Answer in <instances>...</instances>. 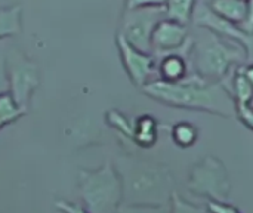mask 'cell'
I'll list each match as a JSON object with an SVG mask.
<instances>
[{
  "label": "cell",
  "mask_w": 253,
  "mask_h": 213,
  "mask_svg": "<svg viewBox=\"0 0 253 213\" xmlns=\"http://www.w3.org/2000/svg\"><path fill=\"white\" fill-rule=\"evenodd\" d=\"M227 77H230V85L225 82L224 83L228 87L230 93L233 95L236 107L249 105L253 98V86L243 73V64L237 65Z\"/></svg>",
  "instance_id": "cell-13"
},
{
  "label": "cell",
  "mask_w": 253,
  "mask_h": 213,
  "mask_svg": "<svg viewBox=\"0 0 253 213\" xmlns=\"http://www.w3.org/2000/svg\"><path fill=\"white\" fill-rule=\"evenodd\" d=\"M79 194L90 213H111L123 202L120 175L110 162L95 170L79 172Z\"/></svg>",
  "instance_id": "cell-4"
},
{
  "label": "cell",
  "mask_w": 253,
  "mask_h": 213,
  "mask_svg": "<svg viewBox=\"0 0 253 213\" xmlns=\"http://www.w3.org/2000/svg\"><path fill=\"white\" fill-rule=\"evenodd\" d=\"M191 34L188 25L179 24L169 18H163L154 28L151 37L153 55L162 56L166 53H184L190 56Z\"/></svg>",
  "instance_id": "cell-9"
},
{
  "label": "cell",
  "mask_w": 253,
  "mask_h": 213,
  "mask_svg": "<svg viewBox=\"0 0 253 213\" xmlns=\"http://www.w3.org/2000/svg\"><path fill=\"white\" fill-rule=\"evenodd\" d=\"M22 31V7L12 4L0 7V42Z\"/></svg>",
  "instance_id": "cell-15"
},
{
  "label": "cell",
  "mask_w": 253,
  "mask_h": 213,
  "mask_svg": "<svg viewBox=\"0 0 253 213\" xmlns=\"http://www.w3.org/2000/svg\"><path fill=\"white\" fill-rule=\"evenodd\" d=\"M209 213H242L228 202H208Z\"/></svg>",
  "instance_id": "cell-22"
},
{
  "label": "cell",
  "mask_w": 253,
  "mask_h": 213,
  "mask_svg": "<svg viewBox=\"0 0 253 213\" xmlns=\"http://www.w3.org/2000/svg\"><path fill=\"white\" fill-rule=\"evenodd\" d=\"M168 0H126V7H165Z\"/></svg>",
  "instance_id": "cell-24"
},
{
  "label": "cell",
  "mask_w": 253,
  "mask_h": 213,
  "mask_svg": "<svg viewBox=\"0 0 253 213\" xmlns=\"http://www.w3.org/2000/svg\"><path fill=\"white\" fill-rule=\"evenodd\" d=\"M107 122L111 128H114L117 132H120L122 135H125L126 138H129L132 141L133 136V122H130L127 117H125L122 113L111 110L107 113Z\"/></svg>",
  "instance_id": "cell-18"
},
{
  "label": "cell",
  "mask_w": 253,
  "mask_h": 213,
  "mask_svg": "<svg viewBox=\"0 0 253 213\" xmlns=\"http://www.w3.org/2000/svg\"><path fill=\"white\" fill-rule=\"evenodd\" d=\"M6 50L0 47V93L9 92L7 68H6Z\"/></svg>",
  "instance_id": "cell-21"
},
{
  "label": "cell",
  "mask_w": 253,
  "mask_h": 213,
  "mask_svg": "<svg viewBox=\"0 0 253 213\" xmlns=\"http://www.w3.org/2000/svg\"><path fill=\"white\" fill-rule=\"evenodd\" d=\"M122 179L123 206L159 208L172 200L175 182L170 170L159 163L122 157L116 163Z\"/></svg>",
  "instance_id": "cell-2"
},
{
  "label": "cell",
  "mask_w": 253,
  "mask_h": 213,
  "mask_svg": "<svg viewBox=\"0 0 253 213\" xmlns=\"http://www.w3.org/2000/svg\"><path fill=\"white\" fill-rule=\"evenodd\" d=\"M236 117L253 132V110L251 105H240L236 107Z\"/></svg>",
  "instance_id": "cell-20"
},
{
  "label": "cell",
  "mask_w": 253,
  "mask_h": 213,
  "mask_svg": "<svg viewBox=\"0 0 253 213\" xmlns=\"http://www.w3.org/2000/svg\"><path fill=\"white\" fill-rule=\"evenodd\" d=\"M249 105H251V108L253 110V98H252V101H251V104H249Z\"/></svg>",
  "instance_id": "cell-29"
},
{
  "label": "cell",
  "mask_w": 253,
  "mask_h": 213,
  "mask_svg": "<svg viewBox=\"0 0 253 213\" xmlns=\"http://www.w3.org/2000/svg\"><path fill=\"white\" fill-rule=\"evenodd\" d=\"M170 213H206V209L181 199L175 191L170 200Z\"/></svg>",
  "instance_id": "cell-19"
},
{
  "label": "cell",
  "mask_w": 253,
  "mask_h": 213,
  "mask_svg": "<svg viewBox=\"0 0 253 213\" xmlns=\"http://www.w3.org/2000/svg\"><path fill=\"white\" fill-rule=\"evenodd\" d=\"M6 68L9 93L22 108L27 110L31 95L40 83L39 67L18 47H9L6 50Z\"/></svg>",
  "instance_id": "cell-6"
},
{
  "label": "cell",
  "mask_w": 253,
  "mask_h": 213,
  "mask_svg": "<svg viewBox=\"0 0 253 213\" xmlns=\"http://www.w3.org/2000/svg\"><path fill=\"white\" fill-rule=\"evenodd\" d=\"M56 209L61 213H90L87 211V208H83L77 203H71L67 200H58Z\"/></svg>",
  "instance_id": "cell-23"
},
{
  "label": "cell",
  "mask_w": 253,
  "mask_h": 213,
  "mask_svg": "<svg viewBox=\"0 0 253 213\" xmlns=\"http://www.w3.org/2000/svg\"><path fill=\"white\" fill-rule=\"evenodd\" d=\"M243 73H245L246 79L249 80V83L253 86V62L243 64Z\"/></svg>",
  "instance_id": "cell-26"
},
{
  "label": "cell",
  "mask_w": 253,
  "mask_h": 213,
  "mask_svg": "<svg viewBox=\"0 0 253 213\" xmlns=\"http://www.w3.org/2000/svg\"><path fill=\"white\" fill-rule=\"evenodd\" d=\"M242 28L246 33L253 34V0H246V19L242 24Z\"/></svg>",
  "instance_id": "cell-25"
},
{
  "label": "cell",
  "mask_w": 253,
  "mask_h": 213,
  "mask_svg": "<svg viewBox=\"0 0 253 213\" xmlns=\"http://www.w3.org/2000/svg\"><path fill=\"white\" fill-rule=\"evenodd\" d=\"M211 0H199V3H205V4H209Z\"/></svg>",
  "instance_id": "cell-28"
},
{
  "label": "cell",
  "mask_w": 253,
  "mask_h": 213,
  "mask_svg": "<svg viewBox=\"0 0 253 213\" xmlns=\"http://www.w3.org/2000/svg\"><path fill=\"white\" fill-rule=\"evenodd\" d=\"M193 22L197 27L208 28L221 37H225V39H230V40H234V42L243 44L248 50V61H251L253 53V34L246 33L240 25H236V24L221 18L209 7V4H205V3L197 4Z\"/></svg>",
  "instance_id": "cell-10"
},
{
  "label": "cell",
  "mask_w": 253,
  "mask_h": 213,
  "mask_svg": "<svg viewBox=\"0 0 253 213\" xmlns=\"http://www.w3.org/2000/svg\"><path fill=\"white\" fill-rule=\"evenodd\" d=\"M199 0H168L165 4V16L184 25H190L194 18Z\"/></svg>",
  "instance_id": "cell-16"
},
{
  "label": "cell",
  "mask_w": 253,
  "mask_h": 213,
  "mask_svg": "<svg viewBox=\"0 0 253 213\" xmlns=\"http://www.w3.org/2000/svg\"><path fill=\"white\" fill-rule=\"evenodd\" d=\"M188 56L184 53H166L157 56V73L159 79L163 82L175 83L181 82L190 74Z\"/></svg>",
  "instance_id": "cell-11"
},
{
  "label": "cell",
  "mask_w": 253,
  "mask_h": 213,
  "mask_svg": "<svg viewBox=\"0 0 253 213\" xmlns=\"http://www.w3.org/2000/svg\"><path fill=\"white\" fill-rule=\"evenodd\" d=\"M191 50L194 73L211 82H222L237 65L248 61V50L243 44L221 37L213 31L194 25Z\"/></svg>",
  "instance_id": "cell-3"
},
{
  "label": "cell",
  "mask_w": 253,
  "mask_h": 213,
  "mask_svg": "<svg viewBox=\"0 0 253 213\" xmlns=\"http://www.w3.org/2000/svg\"><path fill=\"white\" fill-rule=\"evenodd\" d=\"M209 7L221 18L240 27L246 19V0H211Z\"/></svg>",
  "instance_id": "cell-14"
},
{
  "label": "cell",
  "mask_w": 253,
  "mask_h": 213,
  "mask_svg": "<svg viewBox=\"0 0 253 213\" xmlns=\"http://www.w3.org/2000/svg\"><path fill=\"white\" fill-rule=\"evenodd\" d=\"M163 18H166L163 7H126L117 34L125 37L135 47L153 53V31Z\"/></svg>",
  "instance_id": "cell-7"
},
{
  "label": "cell",
  "mask_w": 253,
  "mask_h": 213,
  "mask_svg": "<svg viewBox=\"0 0 253 213\" xmlns=\"http://www.w3.org/2000/svg\"><path fill=\"white\" fill-rule=\"evenodd\" d=\"M142 90L168 107L205 111L221 117L236 116V102L225 83L206 80L194 71L175 83L151 80Z\"/></svg>",
  "instance_id": "cell-1"
},
{
  "label": "cell",
  "mask_w": 253,
  "mask_h": 213,
  "mask_svg": "<svg viewBox=\"0 0 253 213\" xmlns=\"http://www.w3.org/2000/svg\"><path fill=\"white\" fill-rule=\"evenodd\" d=\"M188 188L196 196L209 199V202H228L231 193L230 173L219 159L206 156L193 166Z\"/></svg>",
  "instance_id": "cell-5"
},
{
  "label": "cell",
  "mask_w": 253,
  "mask_h": 213,
  "mask_svg": "<svg viewBox=\"0 0 253 213\" xmlns=\"http://www.w3.org/2000/svg\"><path fill=\"white\" fill-rule=\"evenodd\" d=\"M172 141L181 148H190L196 145L199 139V128L190 122H179L170 130Z\"/></svg>",
  "instance_id": "cell-17"
},
{
  "label": "cell",
  "mask_w": 253,
  "mask_h": 213,
  "mask_svg": "<svg viewBox=\"0 0 253 213\" xmlns=\"http://www.w3.org/2000/svg\"><path fill=\"white\" fill-rule=\"evenodd\" d=\"M159 138V123L150 116L144 114L133 120V136L132 141L141 148H151L156 145Z\"/></svg>",
  "instance_id": "cell-12"
},
{
  "label": "cell",
  "mask_w": 253,
  "mask_h": 213,
  "mask_svg": "<svg viewBox=\"0 0 253 213\" xmlns=\"http://www.w3.org/2000/svg\"><path fill=\"white\" fill-rule=\"evenodd\" d=\"M116 46L130 82L138 87H144L150 83L153 73L157 71V58L150 52L135 47L120 34L116 36Z\"/></svg>",
  "instance_id": "cell-8"
},
{
  "label": "cell",
  "mask_w": 253,
  "mask_h": 213,
  "mask_svg": "<svg viewBox=\"0 0 253 213\" xmlns=\"http://www.w3.org/2000/svg\"><path fill=\"white\" fill-rule=\"evenodd\" d=\"M4 126H6V123H4V122H3V120L0 119V129H3Z\"/></svg>",
  "instance_id": "cell-27"
}]
</instances>
